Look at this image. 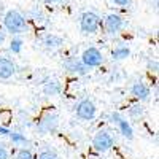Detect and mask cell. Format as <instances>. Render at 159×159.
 I'll return each mask as SVG.
<instances>
[{
    "mask_svg": "<svg viewBox=\"0 0 159 159\" xmlns=\"http://www.w3.org/2000/svg\"><path fill=\"white\" fill-rule=\"evenodd\" d=\"M80 30L83 35H96L102 27V18L96 11H84L80 16Z\"/></svg>",
    "mask_w": 159,
    "mask_h": 159,
    "instance_id": "3957f363",
    "label": "cell"
},
{
    "mask_svg": "<svg viewBox=\"0 0 159 159\" xmlns=\"http://www.w3.org/2000/svg\"><path fill=\"white\" fill-rule=\"evenodd\" d=\"M115 145V139L113 135L110 134L108 130H97L94 137H92V148H94V151L97 153H107L113 148Z\"/></svg>",
    "mask_w": 159,
    "mask_h": 159,
    "instance_id": "5b68a950",
    "label": "cell"
},
{
    "mask_svg": "<svg viewBox=\"0 0 159 159\" xmlns=\"http://www.w3.org/2000/svg\"><path fill=\"white\" fill-rule=\"evenodd\" d=\"M10 51L13 54H21L22 52V48H24V40L21 35H13L11 40H10V45H8Z\"/></svg>",
    "mask_w": 159,
    "mask_h": 159,
    "instance_id": "e0dca14e",
    "label": "cell"
},
{
    "mask_svg": "<svg viewBox=\"0 0 159 159\" xmlns=\"http://www.w3.org/2000/svg\"><path fill=\"white\" fill-rule=\"evenodd\" d=\"M130 56V48L126 45H118L111 49V59L113 61H124Z\"/></svg>",
    "mask_w": 159,
    "mask_h": 159,
    "instance_id": "2e32d148",
    "label": "cell"
},
{
    "mask_svg": "<svg viewBox=\"0 0 159 159\" xmlns=\"http://www.w3.org/2000/svg\"><path fill=\"white\" fill-rule=\"evenodd\" d=\"M75 115L81 121H92L97 116V107L91 99H81L75 105Z\"/></svg>",
    "mask_w": 159,
    "mask_h": 159,
    "instance_id": "52a82bcc",
    "label": "cell"
},
{
    "mask_svg": "<svg viewBox=\"0 0 159 159\" xmlns=\"http://www.w3.org/2000/svg\"><path fill=\"white\" fill-rule=\"evenodd\" d=\"M40 46L46 52H57L64 46V38L56 34H43L40 37Z\"/></svg>",
    "mask_w": 159,
    "mask_h": 159,
    "instance_id": "30bf717a",
    "label": "cell"
},
{
    "mask_svg": "<svg viewBox=\"0 0 159 159\" xmlns=\"http://www.w3.org/2000/svg\"><path fill=\"white\" fill-rule=\"evenodd\" d=\"M143 116H145V107L140 102H137V103L129 107V118L130 119H142Z\"/></svg>",
    "mask_w": 159,
    "mask_h": 159,
    "instance_id": "ac0fdd59",
    "label": "cell"
},
{
    "mask_svg": "<svg viewBox=\"0 0 159 159\" xmlns=\"http://www.w3.org/2000/svg\"><path fill=\"white\" fill-rule=\"evenodd\" d=\"M61 65L62 69L67 72V73H72V75H76V76H84L89 73V69L81 62L80 57H75V56H67L61 61Z\"/></svg>",
    "mask_w": 159,
    "mask_h": 159,
    "instance_id": "9c48e42d",
    "label": "cell"
},
{
    "mask_svg": "<svg viewBox=\"0 0 159 159\" xmlns=\"http://www.w3.org/2000/svg\"><path fill=\"white\" fill-rule=\"evenodd\" d=\"M5 42H7V32L0 29V46L5 45Z\"/></svg>",
    "mask_w": 159,
    "mask_h": 159,
    "instance_id": "484cf974",
    "label": "cell"
},
{
    "mask_svg": "<svg viewBox=\"0 0 159 159\" xmlns=\"http://www.w3.org/2000/svg\"><path fill=\"white\" fill-rule=\"evenodd\" d=\"M59 124H61L59 115L52 110H46L35 121V129H37L38 134H42V135H52L57 132Z\"/></svg>",
    "mask_w": 159,
    "mask_h": 159,
    "instance_id": "7a4b0ae2",
    "label": "cell"
},
{
    "mask_svg": "<svg viewBox=\"0 0 159 159\" xmlns=\"http://www.w3.org/2000/svg\"><path fill=\"white\" fill-rule=\"evenodd\" d=\"M42 92L46 97H57L62 92V84L57 78L46 76L45 80H42Z\"/></svg>",
    "mask_w": 159,
    "mask_h": 159,
    "instance_id": "8fae6325",
    "label": "cell"
},
{
    "mask_svg": "<svg viewBox=\"0 0 159 159\" xmlns=\"http://www.w3.org/2000/svg\"><path fill=\"white\" fill-rule=\"evenodd\" d=\"M16 159H35V156L29 147H21L16 153Z\"/></svg>",
    "mask_w": 159,
    "mask_h": 159,
    "instance_id": "d6986e66",
    "label": "cell"
},
{
    "mask_svg": "<svg viewBox=\"0 0 159 159\" xmlns=\"http://www.w3.org/2000/svg\"><path fill=\"white\" fill-rule=\"evenodd\" d=\"M147 69H148L150 72H154V73H156V72L159 70L157 59H153V57H151V59H148V61H147Z\"/></svg>",
    "mask_w": 159,
    "mask_h": 159,
    "instance_id": "44dd1931",
    "label": "cell"
},
{
    "mask_svg": "<svg viewBox=\"0 0 159 159\" xmlns=\"http://www.w3.org/2000/svg\"><path fill=\"white\" fill-rule=\"evenodd\" d=\"M8 139L13 145H16V147H27L29 145V137L25 135L24 132H19V130H11Z\"/></svg>",
    "mask_w": 159,
    "mask_h": 159,
    "instance_id": "9a60e30c",
    "label": "cell"
},
{
    "mask_svg": "<svg viewBox=\"0 0 159 159\" xmlns=\"http://www.w3.org/2000/svg\"><path fill=\"white\" fill-rule=\"evenodd\" d=\"M37 159H59L57 153L54 150H51V148H45L38 153V157Z\"/></svg>",
    "mask_w": 159,
    "mask_h": 159,
    "instance_id": "ffe728a7",
    "label": "cell"
},
{
    "mask_svg": "<svg viewBox=\"0 0 159 159\" xmlns=\"http://www.w3.org/2000/svg\"><path fill=\"white\" fill-rule=\"evenodd\" d=\"M0 159H10V150L3 142H0Z\"/></svg>",
    "mask_w": 159,
    "mask_h": 159,
    "instance_id": "7402d4cb",
    "label": "cell"
},
{
    "mask_svg": "<svg viewBox=\"0 0 159 159\" xmlns=\"http://www.w3.org/2000/svg\"><path fill=\"white\" fill-rule=\"evenodd\" d=\"M111 3L115 7H119V8H127V7H130L132 0H111Z\"/></svg>",
    "mask_w": 159,
    "mask_h": 159,
    "instance_id": "603a6c76",
    "label": "cell"
},
{
    "mask_svg": "<svg viewBox=\"0 0 159 159\" xmlns=\"http://www.w3.org/2000/svg\"><path fill=\"white\" fill-rule=\"evenodd\" d=\"M43 2L46 5H51V7H59V5H62L65 2V0H43Z\"/></svg>",
    "mask_w": 159,
    "mask_h": 159,
    "instance_id": "cb8c5ba5",
    "label": "cell"
},
{
    "mask_svg": "<svg viewBox=\"0 0 159 159\" xmlns=\"http://www.w3.org/2000/svg\"><path fill=\"white\" fill-rule=\"evenodd\" d=\"M102 25H103V30L108 35L115 37V35H119L126 29V19L123 16L116 15V13H108V15L103 18Z\"/></svg>",
    "mask_w": 159,
    "mask_h": 159,
    "instance_id": "277c9868",
    "label": "cell"
},
{
    "mask_svg": "<svg viewBox=\"0 0 159 159\" xmlns=\"http://www.w3.org/2000/svg\"><path fill=\"white\" fill-rule=\"evenodd\" d=\"M110 123L115 124L119 130V134H121L126 140H134V127H132V124L127 121V118H124L119 111H111L110 116Z\"/></svg>",
    "mask_w": 159,
    "mask_h": 159,
    "instance_id": "8992f818",
    "label": "cell"
},
{
    "mask_svg": "<svg viewBox=\"0 0 159 159\" xmlns=\"http://www.w3.org/2000/svg\"><path fill=\"white\" fill-rule=\"evenodd\" d=\"M16 64L13 59L7 57V56H0V80L2 81H7V80H11L16 75Z\"/></svg>",
    "mask_w": 159,
    "mask_h": 159,
    "instance_id": "7c38bea8",
    "label": "cell"
},
{
    "mask_svg": "<svg viewBox=\"0 0 159 159\" xmlns=\"http://www.w3.org/2000/svg\"><path fill=\"white\" fill-rule=\"evenodd\" d=\"M10 132H11V129H10V127H7V126H0V135L8 137V135H10Z\"/></svg>",
    "mask_w": 159,
    "mask_h": 159,
    "instance_id": "d4e9b609",
    "label": "cell"
},
{
    "mask_svg": "<svg viewBox=\"0 0 159 159\" xmlns=\"http://www.w3.org/2000/svg\"><path fill=\"white\" fill-rule=\"evenodd\" d=\"M81 62L86 65V67L91 70V69H97V67H100V65L103 64V52L99 49V48H96V46H89V48H86L83 52H81Z\"/></svg>",
    "mask_w": 159,
    "mask_h": 159,
    "instance_id": "ba28073f",
    "label": "cell"
},
{
    "mask_svg": "<svg viewBox=\"0 0 159 159\" xmlns=\"http://www.w3.org/2000/svg\"><path fill=\"white\" fill-rule=\"evenodd\" d=\"M25 18H27V21L30 22H35L37 25H45L48 24V16H46V13L42 7H38V5H34L27 10V13H24Z\"/></svg>",
    "mask_w": 159,
    "mask_h": 159,
    "instance_id": "4fadbf2b",
    "label": "cell"
},
{
    "mask_svg": "<svg viewBox=\"0 0 159 159\" xmlns=\"http://www.w3.org/2000/svg\"><path fill=\"white\" fill-rule=\"evenodd\" d=\"M3 27L11 35H22L25 32H29L30 24H29L27 18H25V15L21 10L11 8L3 16Z\"/></svg>",
    "mask_w": 159,
    "mask_h": 159,
    "instance_id": "6da1fadb",
    "label": "cell"
},
{
    "mask_svg": "<svg viewBox=\"0 0 159 159\" xmlns=\"http://www.w3.org/2000/svg\"><path fill=\"white\" fill-rule=\"evenodd\" d=\"M130 94L139 102H145V100H148L150 96H151V88L147 83H143V81H137V83H134L130 86Z\"/></svg>",
    "mask_w": 159,
    "mask_h": 159,
    "instance_id": "5bb4252c",
    "label": "cell"
}]
</instances>
